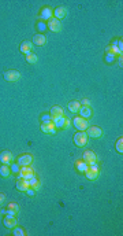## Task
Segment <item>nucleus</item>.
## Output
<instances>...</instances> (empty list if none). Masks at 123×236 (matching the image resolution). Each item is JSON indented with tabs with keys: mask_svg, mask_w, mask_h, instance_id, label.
Wrapping results in <instances>:
<instances>
[{
	"mask_svg": "<svg viewBox=\"0 0 123 236\" xmlns=\"http://www.w3.org/2000/svg\"><path fill=\"white\" fill-rule=\"evenodd\" d=\"M34 176V172L33 169H30L29 166H20V170H19V175H18V179H25V180H29Z\"/></svg>",
	"mask_w": 123,
	"mask_h": 236,
	"instance_id": "4",
	"label": "nucleus"
},
{
	"mask_svg": "<svg viewBox=\"0 0 123 236\" xmlns=\"http://www.w3.org/2000/svg\"><path fill=\"white\" fill-rule=\"evenodd\" d=\"M41 121L43 122H49V121H52V117H51V114H43L41 116Z\"/></svg>",
	"mask_w": 123,
	"mask_h": 236,
	"instance_id": "30",
	"label": "nucleus"
},
{
	"mask_svg": "<svg viewBox=\"0 0 123 236\" xmlns=\"http://www.w3.org/2000/svg\"><path fill=\"white\" fill-rule=\"evenodd\" d=\"M114 59H115V55H112V54H107V57H105V61L108 62H114Z\"/></svg>",
	"mask_w": 123,
	"mask_h": 236,
	"instance_id": "32",
	"label": "nucleus"
},
{
	"mask_svg": "<svg viewBox=\"0 0 123 236\" xmlns=\"http://www.w3.org/2000/svg\"><path fill=\"white\" fill-rule=\"evenodd\" d=\"M51 117L52 118H56V117H60V116H63V109L62 107H59V106H55V107H52L51 109Z\"/></svg>",
	"mask_w": 123,
	"mask_h": 236,
	"instance_id": "20",
	"label": "nucleus"
},
{
	"mask_svg": "<svg viewBox=\"0 0 123 236\" xmlns=\"http://www.w3.org/2000/svg\"><path fill=\"white\" fill-rule=\"evenodd\" d=\"M3 224H4V227L6 228H14V227H16V218L15 217H11V216H7L4 218V221H3Z\"/></svg>",
	"mask_w": 123,
	"mask_h": 236,
	"instance_id": "15",
	"label": "nucleus"
},
{
	"mask_svg": "<svg viewBox=\"0 0 123 236\" xmlns=\"http://www.w3.org/2000/svg\"><path fill=\"white\" fill-rule=\"evenodd\" d=\"M26 192H27V195H29V196H33V195H34V189L30 188V187L26 189Z\"/></svg>",
	"mask_w": 123,
	"mask_h": 236,
	"instance_id": "35",
	"label": "nucleus"
},
{
	"mask_svg": "<svg viewBox=\"0 0 123 236\" xmlns=\"http://www.w3.org/2000/svg\"><path fill=\"white\" fill-rule=\"evenodd\" d=\"M37 61H39V58H37V55H36V54L30 52L29 55H26V62H27V63L34 65V63H37Z\"/></svg>",
	"mask_w": 123,
	"mask_h": 236,
	"instance_id": "25",
	"label": "nucleus"
},
{
	"mask_svg": "<svg viewBox=\"0 0 123 236\" xmlns=\"http://www.w3.org/2000/svg\"><path fill=\"white\" fill-rule=\"evenodd\" d=\"M32 47H33L32 41H22L19 50H20V52H23L25 55H29L30 52H32Z\"/></svg>",
	"mask_w": 123,
	"mask_h": 236,
	"instance_id": "12",
	"label": "nucleus"
},
{
	"mask_svg": "<svg viewBox=\"0 0 123 236\" xmlns=\"http://www.w3.org/2000/svg\"><path fill=\"white\" fill-rule=\"evenodd\" d=\"M75 166H77V169L80 172L82 173H85L89 169V165L86 164V162H84V161H77V164H75Z\"/></svg>",
	"mask_w": 123,
	"mask_h": 236,
	"instance_id": "23",
	"label": "nucleus"
},
{
	"mask_svg": "<svg viewBox=\"0 0 123 236\" xmlns=\"http://www.w3.org/2000/svg\"><path fill=\"white\" fill-rule=\"evenodd\" d=\"M12 159H14V157L10 151H3L2 154H0V162H2L3 165H11Z\"/></svg>",
	"mask_w": 123,
	"mask_h": 236,
	"instance_id": "7",
	"label": "nucleus"
},
{
	"mask_svg": "<svg viewBox=\"0 0 123 236\" xmlns=\"http://www.w3.org/2000/svg\"><path fill=\"white\" fill-rule=\"evenodd\" d=\"M0 213H2V214H7V210L3 209V210H0Z\"/></svg>",
	"mask_w": 123,
	"mask_h": 236,
	"instance_id": "38",
	"label": "nucleus"
},
{
	"mask_svg": "<svg viewBox=\"0 0 123 236\" xmlns=\"http://www.w3.org/2000/svg\"><path fill=\"white\" fill-rule=\"evenodd\" d=\"M8 209H10V210H14V211H16V213H18L19 206H18L16 203H10V204H8Z\"/></svg>",
	"mask_w": 123,
	"mask_h": 236,
	"instance_id": "31",
	"label": "nucleus"
},
{
	"mask_svg": "<svg viewBox=\"0 0 123 236\" xmlns=\"http://www.w3.org/2000/svg\"><path fill=\"white\" fill-rule=\"evenodd\" d=\"M80 109H81V103L77 102V100L68 103V110H70L71 113H78L80 111Z\"/></svg>",
	"mask_w": 123,
	"mask_h": 236,
	"instance_id": "21",
	"label": "nucleus"
},
{
	"mask_svg": "<svg viewBox=\"0 0 123 236\" xmlns=\"http://www.w3.org/2000/svg\"><path fill=\"white\" fill-rule=\"evenodd\" d=\"M73 124H74L75 129H78L80 132L86 130L88 126H89V121L85 120V118H82V117H75L73 120Z\"/></svg>",
	"mask_w": 123,
	"mask_h": 236,
	"instance_id": "1",
	"label": "nucleus"
},
{
	"mask_svg": "<svg viewBox=\"0 0 123 236\" xmlns=\"http://www.w3.org/2000/svg\"><path fill=\"white\" fill-rule=\"evenodd\" d=\"M4 199H6V195H4V194H0V204H3Z\"/></svg>",
	"mask_w": 123,
	"mask_h": 236,
	"instance_id": "37",
	"label": "nucleus"
},
{
	"mask_svg": "<svg viewBox=\"0 0 123 236\" xmlns=\"http://www.w3.org/2000/svg\"><path fill=\"white\" fill-rule=\"evenodd\" d=\"M29 187L30 188H33V189H39L40 188V183H39V180H37L36 176H33L32 179H29Z\"/></svg>",
	"mask_w": 123,
	"mask_h": 236,
	"instance_id": "24",
	"label": "nucleus"
},
{
	"mask_svg": "<svg viewBox=\"0 0 123 236\" xmlns=\"http://www.w3.org/2000/svg\"><path fill=\"white\" fill-rule=\"evenodd\" d=\"M74 144L77 147H84L88 144V135L85 132H78L74 135Z\"/></svg>",
	"mask_w": 123,
	"mask_h": 236,
	"instance_id": "2",
	"label": "nucleus"
},
{
	"mask_svg": "<svg viewBox=\"0 0 123 236\" xmlns=\"http://www.w3.org/2000/svg\"><path fill=\"white\" fill-rule=\"evenodd\" d=\"M4 78L7 80V81H10V82L18 81V80L20 78V73L18 70H7L4 73Z\"/></svg>",
	"mask_w": 123,
	"mask_h": 236,
	"instance_id": "5",
	"label": "nucleus"
},
{
	"mask_svg": "<svg viewBox=\"0 0 123 236\" xmlns=\"http://www.w3.org/2000/svg\"><path fill=\"white\" fill-rule=\"evenodd\" d=\"M88 136L89 137H93V139H98V137H101V135H102V130H101V128H98V126H88Z\"/></svg>",
	"mask_w": 123,
	"mask_h": 236,
	"instance_id": "6",
	"label": "nucleus"
},
{
	"mask_svg": "<svg viewBox=\"0 0 123 236\" xmlns=\"http://www.w3.org/2000/svg\"><path fill=\"white\" fill-rule=\"evenodd\" d=\"M116 151L118 152H123V139L122 137H119L118 139V141H116Z\"/></svg>",
	"mask_w": 123,
	"mask_h": 236,
	"instance_id": "27",
	"label": "nucleus"
},
{
	"mask_svg": "<svg viewBox=\"0 0 123 236\" xmlns=\"http://www.w3.org/2000/svg\"><path fill=\"white\" fill-rule=\"evenodd\" d=\"M12 173H19L20 166L18 165V162H11V169H10Z\"/></svg>",
	"mask_w": 123,
	"mask_h": 236,
	"instance_id": "28",
	"label": "nucleus"
},
{
	"mask_svg": "<svg viewBox=\"0 0 123 236\" xmlns=\"http://www.w3.org/2000/svg\"><path fill=\"white\" fill-rule=\"evenodd\" d=\"M12 234L15 235V236H23V235H25V231H23L22 228L14 227V229H12Z\"/></svg>",
	"mask_w": 123,
	"mask_h": 236,
	"instance_id": "29",
	"label": "nucleus"
},
{
	"mask_svg": "<svg viewBox=\"0 0 123 236\" xmlns=\"http://www.w3.org/2000/svg\"><path fill=\"white\" fill-rule=\"evenodd\" d=\"M41 130H43L44 133H48V135H55V132H56L52 121H49V122H43V125H41Z\"/></svg>",
	"mask_w": 123,
	"mask_h": 236,
	"instance_id": "8",
	"label": "nucleus"
},
{
	"mask_svg": "<svg viewBox=\"0 0 123 236\" xmlns=\"http://www.w3.org/2000/svg\"><path fill=\"white\" fill-rule=\"evenodd\" d=\"M37 29H39V30H44V29H45V23H44V22H39V23H37Z\"/></svg>",
	"mask_w": 123,
	"mask_h": 236,
	"instance_id": "33",
	"label": "nucleus"
},
{
	"mask_svg": "<svg viewBox=\"0 0 123 236\" xmlns=\"http://www.w3.org/2000/svg\"><path fill=\"white\" fill-rule=\"evenodd\" d=\"M97 161V157L93 151H85L84 152V162H86L88 165H92V164H96Z\"/></svg>",
	"mask_w": 123,
	"mask_h": 236,
	"instance_id": "10",
	"label": "nucleus"
},
{
	"mask_svg": "<svg viewBox=\"0 0 123 236\" xmlns=\"http://www.w3.org/2000/svg\"><path fill=\"white\" fill-rule=\"evenodd\" d=\"M48 27H49V30H52V32H60L62 30V23H60L59 19L51 18L49 22H48Z\"/></svg>",
	"mask_w": 123,
	"mask_h": 236,
	"instance_id": "9",
	"label": "nucleus"
},
{
	"mask_svg": "<svg viewBox=\"0 0 123 236\" xmlns=\"http://www.w3.org/2000/svg\"><path fill=\"white\" fill-rule=\"evenodd\" d=\"M47 43V37L44 36V34H36V36L33 37V44H36V46H44V44Z\"/></svg>",
	"mask_w": 123,
	"mask_h": 236,
	"instance_id": "17",
	"label": "nucleus"
},
{
	"mask_svg": "<svg viewBox=\"0 0 123 236\" xmlns=\"http://www.w3.org/2000/svg\"><path fill=\"white\" fill-rule=\"evenodd\" d=\"M107 54L115 55V54H122V52L119 51V48L116 47V46H109V47H107Z\"/></svg>",
	"mask_w": 123,
	"mask_h": 236,
	"instance_id": "26",
	"label": "nucleus"
},
{
	"mask_svg": "<svg viewBox=\"0 0 123 236\" xmlns=\"http://www.w3.org/2000/svg\"><path fill=\"white\" fill-rule=\"evenodd\" d=\"M100 175V172L98 170H94V169H88L86 172H85V176L88 177V180H96Z\"/></svg>",
	"mask_w": 123,
	"mask_h": 236,
	"instance_id": "18",
	"label": "nucleus"
},
{
	"mask_svg": "<svg viewBox=\"0 0 123 236\" xmlns=\"http://www.w3.org/2000/svg\"><path fill=\"white\" fill-rule=\"evenodd\" d=\"M32 162H33V157L29 154H23L18 158V165L19 166H29Z\"/></svg>",
	"mask_w": 123,
	"mask_h": 236,
	"instance_id": "11",
	"label": "nucleus"
},
{
	"mask_svg": "<svg viewBox=\"0 0 123 236\" xmlns=\"http://www.w3.org/2000/svg\"><path fill=\"white\" fill-rule=\"evenodd\" d=\"M53 14H55V18L56 19H62L67 15V10H66V7H57V8H55Z\"/></svg>",
	"mask_w": 123,
	"mask_h": 236,
	"instance_id": "16",
	"label": "nucleus"
},
{
	"mask_svg": "<svg viewBox=\"0 0 123 236\" xmlns=\"http://www.w3.org/2000/svg\"><path fill=\"white\" fill-rule=\"evenodd\" d=\"M52 15H53V11L49 7H45V8H43V11H41V18L43 19H51Z\"/></svg>",
	"mask_w": 123,
	"mask_h": 236,
	"instance_id": "19",
	"label": "nucleus"
},
{
	"mask_svg": "<svg viewBox=\"0 0 123 236\" xmlns=\"http://www.w3.org/2000/svg\"><path fill=\"white\" fill-rule=\"evenodd\" d=\"M10 175H11L10 165H2V166H0V176H2V177H8Z\"/></svg>",
	"mask_w": 123,
	"mask_h": 236,
	"instance_id": "22",
	"label": "nucleus"
},
{
	"mask_svg": "<svg viewBox=\"0 0 123 236\" xmlns=\"http://www.w3.org/2000/svg\"><path fill=\"white\" fill-rule=\"evenodd\" d=\"M81 105H84V106H90V102H89V100L88 99H84V100H82V102H81Z\"/></svg>",
	"mask_w": 123,
	"mask_h": 236,
	"instance_id": "36",
	"label": "nucleus"
},
{
	"mask_svg": "<svg viewBox=\"0 0 123 236\" xmlns=\"http://www.w3.org/2000/svg\"><path fill=\"white\" fill-rule=\"evenodd\" d=\"M16 189L18 191H26L29 188V180H25V179H18V181H16Z\"/></svg>",
	"mask_w": 123,
	"mask_h": 236,
	"instance_id": "13",
	"label": "nucleus"
},
{
	"mask_svg": "<svg viewBox=\"0 0 123 236\" xmlns=\"http://www.w3.org/2000/svg\"><path fill=\"white\" fill-rule=\"evenodd\" d=\"M52 122H53V125H55V128H57V129H62V128H67L68 125H70V121H68V118L64 117V116L52 118Z\"/></svg>",
	"mask_w": 123,
	"mask_h": 236,
	"instance_id": "3",
	"label": "nucleus"
},
{
	"mask_svg": "<svg viewBox=\"0 0 123 236\" xmlns=\"http://www.w3.org/2000/svg\"><path fill=\"white\" fill-rule=\"evenodd\" d=\"M78 113H80V117L85 118V120H89V118L92 117V109H90V107H88V106L81 107Z\"/></svg>",
	"mask_w": 123,
	"mask_h": 236,
	"instance_id": "14",
	"label": "nucleus"
},
{
	"mask_svg": "<svg viewBox=\"0 0 123 236\" xmlns=\"http://www.w3.org/2000/svg\"><path fill=\"white\" fill-rule=\"evenodd\" d=\"M15 214H16V211H14V210H10V209H7V214H6V216H11V217H15Z\"/></svg>",
	"mask_w": 123,
	"mask_h": 236,
	"instance_id": "34",
	"label": "nucleus"
}]
</instances>
